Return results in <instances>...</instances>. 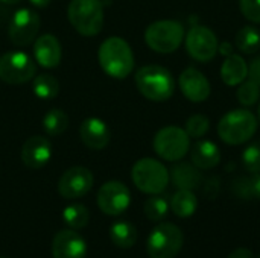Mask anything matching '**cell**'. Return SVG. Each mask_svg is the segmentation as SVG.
<instances>
[{
	"label": "cell",
	"mask_w": 260,
	"mask_h": 258,
	"mask_svg": "<svg viewBox=\"0 0 260 258\" xmlns=\"http://www.w3.org/2000/svg\"><path fill=\"white\" fill-rule=\"evenodd\" d=\"M102 70L114 79H125L134 68V53L122 36H110L102 41L98 50Z\"/></svg>",
	"instance_id": "obj_1"
},
{
	"label": "cell",
	"mask_w": 260,
	"mask_h": 258,
	"mask_svg": "<svg viewBox=\"0 0 260 258\" xmlns=\"http://www.w3.org/2000/svg\"><path fill=\"white\" fill-rule=\"evenodd\" d=\"M136 85L140 94L152 102H165L175 91V79L172 73L157 64L143 65L136 71Z\"/></svg>",
	"instance_id": "obj_2"
},
{
	"label": "cell",
	"mask_w": 260,
	"mask_h": 258,
	"mask_svg": "<svg viewBox=\"0 0 260 258\" xmlns=\"http://www.w3.org/2000/svg\"><path fill=\"white\" fill-rule=\"evenodd\" d=\"M257 131V117L244 108L232 109L218 123L219 138L230 144L238 146L247 143Z\"/></svg>",
	"instance_id": "obj_3"
},
{
	"label": "cell",
	"mask_w": 260,
	"mask_h": 258,
	"mask_svg": "<svg viewBox=\"0 0 260 258\" xmlns=\"http://www.w3.org/2000/svg\"><path fill=\"white\" fill-rule=\"evenodd\" d=\"M67 17L78 33L94 36L104 27V5L101 0H72Z\"/></svg>",
	"instance_id": "obj_4"
},
{
	"label": "cell",
	"mask_w": 260,
	"mask_h": 258,
	"mask_svg": "<svg viewBox=\"0 0 260 258\" xmlns=\"http://www.w3.org/2000/svg\"><path fill=\"white\" fill-rule=\"evenodd\" d=\"M134 186L146 195H160L166 190L171 178L163 163L154 158H140L131 169Z\"/></svg>",
	"instance_id": "obj_5"
},
{
	"label": "cell",
	"mask_w": 260,
	"mask_h": 258,
	"mask_svg": "<svg viewBox=\"0 0 260 258\" xmlns=\"http://www.w3.org/2000/svg\"><path fill=\"white\" fill-rule=\"evenodd\" d=\"M186 36L184 26L175 20H158L145 30V43L157 53L175 52Z\"/></svg>",
	"instance_id": "obj_6"
},
{
	"label": "cell",
	"mask_w": 260,
	"mask_h": 258,
	"mask_svg": "<svg viewBox=\"0 0 260 258\" xmlns=\"http://www.w3.org/2000/svg\"><path fill=\"white\" fill-rule=\"evenodd\" d=\"M183 245V231L171 222H163L151 231L146 242V251L151 258H175Z\"/></svg>",
	"instance_id": "obj_7"
},
{
	"label": "cell",
	"mask_w": 260,
	"mask_h": 258,
	"mask_svg": "<svg viewBox=\"0 0 260 258\" xmlns=\"http://www.w3.org/2000/svg\"><path fill=\"white\" fill-rule=\"evenodd\" d=\"M152 146L161 160L174 163L183 160L187 155L190 149V137L183 128L165 126L155 134Z\"/></svg>",
	"instance_id": "obj_8"
},
{
	"label": "cell",
	"mask_w": 260,
	"mask_h": 258,
	"mask_svg": "<svg viewBox=\"0 0 260 258\" xmlns=\"http://www.w3.org/2000/svg\"><path fill=\"white\" fill-rule=\"evenodd\" d=\"M35 61L21 50H9L0 56V79L9 85H20L34 79Z\"/></svg>",
	"instance_id": "obj_9"
},
{
	"label": "cell",
	"mask_w": 260,
	"mask_h": 258,
	"mask_svg": "<svg viewBox=\"0 0 260 258\" xmlns=\"http://www.w3.org/2000/svg\"><path fill=\"white\" fill-rule=\"evenodd\" d=\"M186 50L198 62H209L218 53V36L216 33L203 24H193L184 36Z\"/></svg>",
	"instance_id": "obj_10"
},
{
	"label": "cell",
	"mask_w": 260,
	"mask_h": 258,
	"mask_svg": "<svg viewBox=\"0 0 260 258\" xmlns=\"http://www.w3.org/2000/svg\"><path fill=\"white\" fill-rule=\"evenodd\" d=\"M40 24H41L40 15L35 11L29 8H21L15 11L11 18L9 29H8L9 40L12 41V44L18 47L29 46L37 38Z\"/></svg>",
	"instance_id": "obj_11"
},
{
	"label": "cell",
	"mask_w": 260,
	"mask_h": 258,
	"mask_svg": "<svg viewBox=\"0 0 260 258\" xmlns=\"http://www.w3.org/2000/svg\"><path fill=\"white\" fill-rule=\"evenodd\" d=\"M98 207L107 216H119L125 213L131 204L129 189L120 181H108L98 192Z\"/></svg>",
	"instance_id": "obj_12"
},
{
	"label": "cell",
	"mask_w": 260,
	"mask_h": 258,
	"mask_svg": "<svg viewBox=\"0 0 260 258\" xmlns=\"http://www.w3.org/2000/svg\"><path fill=\"white\" fill-rule=\"evenodd\" d=\"M93 173L82 166L67 169L58 181V193L64 199H78L93 189Z\"/></svg>",
	"instance_id": "obj_13"
},
{
	"label": "cell",
	"mask_w": 260,
	"mask_h": 258,
	"mask_svg": "<svg viewBox=\"0 0 260 258\" xmlns=\"http://www.w3.org/2000/svg\"><path fill=\"white\" fill-rule=\"evenodd\" d=\"M178 85L183 96L195 103L204 102L209 99L212 88L209 79L195 67H187L178 78Z\"/></svg>",
	"instance_id": "obj_14"
},
{
	"label": "cell",
	"mask_w": 260,
	"mask_h": 258,
	"mask_svg": "<svg viewBox=\"0 0 260 258\" xmlns=\"http://www.w3.org/2000/svg\"><path fill=\"white\" fill-rule=\"evenodd\" d=\"M52 255L53 258H85L87 243L76 230H61L53 237Z\"/></svg>",
	"instance_id": "obj_15"
},
{
	"label": "cell",
	"mask_w": 260,
	"mask_h": 258,
	"mask_svg": "<svg viewBox=\"0 0 260 258\" xmlns=\"http://www.w3.org/2000/svg\"><path fill=\"white\" fill-rule=\"evenodd\" d=\"M52 157V144L44 135H32L21 148V161L29 169L44 167Z\"/></svg>",
	"instance_id": "obj_16"
},
{
	"label": "cell",
	"mask_w": 260,
	"mask_h": 258,
	"mask_svg": "<svg viewBox=\"0 0 260 258\" xmlns=\"http://www.w3.org/2000/svg\"><path fill=\"white\" fill-rule=\"evenodd\" d=\"M79 137L88 149L101 151L108 146L111 140V131L104 120L98 117H88L79 126Z\"/></svg>",
	"instance_id": "obj_17"
},
{
	"label": "cell",
	"mask_w": 260,
	"mask_h": 258,
	"mask_svg": "<svg viewBox=\"0 0 260 258\" xmlns=\"http://www.w3.org/2000/svg\"><path fill=\"white\" fill-rule=\"evenodd\" d=\"M34 58L44 68H55L62 58V47L58 38L52 33L38 36L34 43Z\"/></svg>",
	"instance_id": "obj_18"
},
{
	"label": "cell",
	"mask_w": 260,
	"mask_h": 258,
	"mask_svg": "<svg viewBox=\"0 0 260 258\" xmlns=\"http://www.w3.org/2000/svg\"><path fill=\"white\" fill-rule=\"evenodd\" d=\"M190 160H192V164L197 166L200 170H210L219 164L221 151L213 141L201 140V141H197L193 148L190 149Z\"/></svg>",
	"instance_id": "obj_19"
},
{
	"label": "cell",
	"mask_w": 260,
	"mask_h": 258,
	"mask_svg": "<svg viewBox=\"0 0 260 258\" xmlns=\"http://www.w3.org/2000/svg\"><path fill=\"white\" fill-rule=\"evenodd\" d=\"M169 178L178 190H195L203 182L201 170L192 163H178L172 167Z\"/></svg>",
	"instance_id": "obj_20"
},
{
	"label": "cell",
	"mask_w": 260,
	"mask_h": 258,
	"mask_svg": "<svg viewBox=\"0 0 260 258\" xmlns=\"http://www.w3.org/2000/svg\"><path fill=\"white\" fill-rule=\"evenodd\" d=\"M248 78V64L245 59L238 55L232 53L230 56H225V61L221 65V79L229 87H236L242 84Z\"/></svg>",
	"instance_id": "obj_21"
},
{
	"label": "cell",
	"mask_w": 260,
	"mask_h": 258,
	"mask_svg": "<svg viewBox=\"0 0 260 258\" xmlns=\"http://www.w3.org/2000/svg\"><path fill=\"white\" fill-rule=\"evenodd\" d=\"M111 242L120 249H129L137 242V230L131 222L120 220L111 225L110 228Z\"/></svg>",
	"instance_id": "obj_22"
},
{
	"label": "cell",
	"mask_w": 260,
	"mask_h": 258,
	"mask_svg": "<svg viewBox=\"0 0 260 258\" xmlns=\"http://www.w3.org/2000/svg\"><path fill=\"white\" fill-rule=\"evenodd\" d=\"M198 208V199L192 190H178L171 199V210L175 216L187 219L195 214Z\"/></svg>",
	"instance_id": "obj_23"
},
{
	"label": "cell",
	"mask_w": 260,
	"mask_h": 258,
	"mask_svg": "<svg viewBox=\"0 0 260 258\" xmlns=\"http://www.w3.org/2000/svg\"><path fill=\"white\" fill-rule=\"evenodd\" d=\"M32 90H34V94L40 97L41 100H52L59 93V82L55 76L41 73L34 78Z\"/></svg>",
	"instance_id": "obj_24"
},
{
	"label": "cell",
	"mask_w": 260,
	"mask_h": 258,
	"mask_svg": "<svg viewBox=\"0 0 260 258\" xmlns=\"http://www.w3.org/2000/svg\"><path fill=\"white\" fill-rule=\"evenodd\" d=\"M236 46L245 55L260 50V30L256 26H242L236 33Z\"/></svg>",
	"instance_id": "obj_25"
},
{
	"label": "cell",
	"mask_w": 260,
	"mask_h": 258,
	"mask_svg": "<svg viewBox=\"0 0 260 258\" xmlns=\"http://www.w3.org/2000/svg\"><path fill=\"white\" fill-rule=\"evenodd\" d=\"M43 128L47 135L58 137V135L64 134L66 129L69 128V117L62 109L53 108L46 113V116L43 119Z\"/></svg>",
	"instance_id": "obj_26"
},
{
	"label": "cell",
	"mask_w": 260,
	"mask_h": 258,
	"mask_svg": "<svg viewBox=\"0 0 260 258\" xmlns=\"http://www.w3.org/2000/svg\"><path fill=\"white\" fill-rule=\"evenodd\" d=\"M90 219V213L87 207L82 204H70L62 211V220L64 224L72 230H82L87 227Z\"/></svg>",
	"instance_id": "obj_27"
},
{
	"label": "cell",
	"mask_w": 260,
	"mask_h": 258,
	"mask_svg": "<svg viewBox=\"0 0 260 258\" xmlns=\"http://www.w3.org/2000/svg\"><path fill=\"white\" fill-rule=\"evenodd\" d=\"M169 202L158 195H152L146 202H145V214L149 220L152 222H161L168 213H169Z\"/></svg>",
	"instance_id": "obj_28"
},
{
	"label": "cell",
	"mask_w": 260,
	"mask_h": 258,
	"mask_svg": "<svg viewBox=\"0 0 260 258\" xmlns=\"http://www.w3.org/2000/svg\"><path fill=\"white\" fill-rule=\"evenodd\" d=\"M236 97H238V100H239L241 105H244V106H253L259 100L260 87L256 82H253L250 79L248 81H244L242 84H239Z\"/></svg>",
	"instance_id": "obj_29"
},
{
	"label": "cell",
	"mask_w": 260,
	"mask_h": 258,
	"mask_svg": "<svg viewBox=\"0 0 260 258\" xmlns=\"http://www.w3.org/2000/svg\"><path fill=\"white\" fill-rule=\"evenodd\" d=\"M210 128V120L204 114H195L187 119L184 131L190 138H203Z\"/></svg>",
	"instance_id": "obj_30"
},
{
	"label": "cell",
	"mask_w": 260,
	"mask_h": 258,
	"mask_svg": "<svg viewBox=\"0 0 260 258\" xmlns=\"http://www.w3.org/2000/svg\"><path fill=\"white\" fill-rule=\"evenodd\" d=\"M242 164L250 173H260V141H254L244 149Z\"/></svg>",
	"instance_id": "obj_31"
},
{
	"label": "cell",
	"mask_w": 260,
	"mask_h": 258,
	"mask_svg": "<svg viewBox=\"0 0 260 258\" xmlns=\"http://www.w3.org/2000/svg\"><path fill=\"white\" fill-rule=\"evenodd\" d=\"M239 9L247 20L260 24V0H239Z\"/></svg>",
	"instance_id": "obj_32"
},
{
	"label": "cell",
	"mask_w": 260,
	"mask_h": 258,
	"mask_svg": "<svg viewBox=\"0 0 260 258\" xmlns=\"http://www.w3.org/2000/svg\"><path fill=\"white\" fill-rule=\"evenodd\" d=\"M233 192L242 199H253L250 192V178H239L233 182Z\"/></svg>",
	"instance_id": "obj_33"
},
{
	"label": "cell",
	"mask_w": 260,
	"mask_h": 258,
	"mask_svg": "<svg viewBox=\"0 0 260 258\" xmlns=\"http://www.w3.org/2000/svg\"><path fill=\"white\" fill-rule=\"evenodd\" d=\"M248 78L260 87V56L254 58L248 65Z\"/></svg>",
	"instance_id": "obj_34"
},
{
	"label": "cell",
	"mask_w": 260,
	"mask_h": 258,
	"mask_svg": "<svg viewBox=\"0 0 260 258\" xmlns=\"http://www.w3.org/2000/svg\"><path fill=\"white\" fill-rule=\"evenodd\" d=\"M250 192L251 198L260 199V173H253V176L250 178Z\"/></svg>",
	"instance_id": "obj_35"
},
{
	"label": "cell",
	"mask_w": 260,
	"mask_h": 258,
	"mask_svg": "<svg viewBox=\"0 0 260 258\" xmlns=\"http://www.w3.org/2000/svg\"><path fill=\"white\" fill-rule=\"evenodd\" d=\"M227 258H254V255L248 248H238V249L232 251V254Z\"/></svg>",
	"instance_id": "obj_36"
},
{
	"label": "cell",
	"mask_w": 260,
	"mask_h": 258,
	"mask_svg": "<svg viewBox=\"0 0 260 258\" xmlns=\"http://www.w3.org/2000/svg\"><path fill=\"white\" fill-rule=\"evenodd\" d=\"M218 52H219L221 55H224V56H230L232 53H235V52H233V46H232L230 43H222V44H219Z\"/></svg>",
	"instance_id": "obj_37"
},
{
	"label": "cell",
	"mask_w": 260,
	"mask_h": 258,
	"mask_svg": "<svg viewBox=\"0 0 260 258\" xmlns=\"http://www.w3.org/2000/svg\"><path fill=\"white\" fill-rule=\"evenodd\" d=\"M29 2H30V5L35 6V8H46V6H49V3H50L52 0H29Z\"/></svg>",
	"instance_id": "obj_38"
},
{
	"label": "cell",
	"mask_w": 260,
	"mask_h": 258,
	"mask_svg": "<svg viewBox=\"0 0 260 258\" xmlns=\"http://www.w3.org/2000/svg\"><path fill=\"white\" fill-rule=\"evenodd\" d=\"M2 3H5V5H17L18 2H21V0H0Z\"/></svg>",
	"instance_id": "obj_39"
},
{
	"label": "cell",
	"mask_w": 260,
	"mask_h": 258,
	"mask_svg": "<svg viewBox=\"0 0 260 258\" xmlns=\"http://www.w3.org/2000/svg\"><path fill=\"white\" fill-rule=\"evenodd\" d=\"M257 117H259V120H260V105H259V109H257Z\"/></svg>",
	"instance_id": "obj_40"
},
{
	"label": "cell",
	"mask_w": 260,
	"mask_h": 258,
	"mask_svg": "<svg viewBox=\"0 0 260 258\" xmlns=\"http://www.w3.org/2000/svg\"><path fill=\"white\" fill-rule=\"evenodd\" d=\"M0 258H6V257H0Z\"/></svg>",
	"instance_id": "obj_41"
},
{
	"label": "cell",
	"mask_w": 260,
	"mask_h": 258,
	"mask_svg": "<svg viewBox=\"0 0 260 258\" xmlns=\"http://www.w3.org/2000/svg\"><path fill=\"white\" fill-rule=\"evenodd\" d=\"M259 258H260V255H259Z\"/></svg>",
	"instance_id": "obj_42"
}]
</instances>
